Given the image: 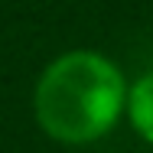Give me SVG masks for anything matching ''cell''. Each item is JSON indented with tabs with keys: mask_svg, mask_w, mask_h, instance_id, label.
Wrapping results in <instances>:
<instances>
[{
	"mask_svg": "<svg viewBox=\"0 0 153 153\" xmlns=\"http://www.w3.org/2000/svg\"><path fill=\"white\" fill-rule=\"evenodd\" d=\"M127 111H130V124L137 127V134L147 143H153V72L134 82V88L127 94Z\"/></svg>",
	"mask_w": 153,
	"mask_h": 153,
	"instance_id": "7a4b0ae2",
	"label": "cell"
},
{
	"mask_svg": "<svg viewBox=\"0 0 153 153\" xmlns=\"http://www.w3.org/2000/svg\"><path fill=\"white\" fill-rule=\"evenodd\" d=\"M127 88L114 62L98 52H68L56 59L36 85V117L62 143H91L121 114Z\"/></svg>",
	"mask_w": 153,
	"mask_h": 153,
	"instance_id": "6da1fadb",
	"label": "cell"
}]
</instances>
